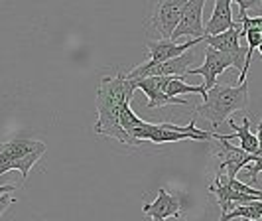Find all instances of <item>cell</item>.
I'll use <instances>...</instances> for the list:
<instances>
[{
  "label": "cell",
  "mask_w": 262,
  "mask_h": 221,
  "mask_svg": "<svg viewBox=\"0 0 262 221\" xmlns=\"http://www.w3.org/2000/svg\"><path fill=\"white\" fill-rule=\"evenodd\" d=\"M134 91H136V83L124 75L101 79L97 91V123H95L97 134L117 138L122 144L138 146V143L120 127V113L126 105H130Z\"/></svg>",
  "instance_id": "6da1fadb"
},
{
  "label": "cell",
  "mask_w": 262,
  "mask_h": 221,
  "mask_svg": "<svg viewBox=\"0 0 262 221\" xmlns=\"http://www.w3.org/2000/svg\"><path fill=\"white\" fill-rule=\"evenodd\" d=\"M249 107V81L231 85H215L205 93L203 103L195 107L197 117L207 118L213 129H219L225 120L233 117L236 111H247Z\"/></svg>",
  "instance_id": "7a4b0ae2"
},
{
  "label": "cell",
  "mask_w": 262,
  "mask_h": 221,
  "mask_svg": "<svg viewBox=\"0 0 262 221\" xmlns=\"http://www.w3.org/2000/svg\"><path fill=\"white\" fill-rule=\"evenodd\" d=\"M128 134L138 144L144 143V140H152V143H180V140H215L217 138L215 130L197 129L195 118H191L187 127H182V130H171L170 123L152 125V123L144 120L140 127L132 129Z\"/></svg>",
  "instance_id": "3957f363"
},
{
  "label": "cell",
  "mask_w": 262,
  "mask_h": 221,
  "mask_svg": "<svg viewBox=\"0 0 262 221\" xmlns=\"http://www.w3.org/2000/svg\"><path fill=\"white\" fill-rule=\"evenodd\" d=\"M185 2L171 0V2H156L150 8V16L146 18V28L154 32L160 39H170L173 30L180 24V18L184 14Z\"/></svg>",
  "instance_id": "277c9868"
},
{
  "label": "cell",
  "mask_w": 262,
  "mask_h": 221,
  "mask_svg": "<svg viewBox=\"0 0 262 221\" xmlns=\"http://www.w3.org/2000/svg\"><path fill=\"white\" fill-rule=\"evenodd\" d=\"M193 62H195V53L185 52L184 55L168 59L164 64L146 62V64L136 65L124 77L132 79V81H140V79L146 77H182V75H185L189 71V65H193Z\"/></svg>",
  "instance_id": "5b68a950"
},
{
  "label": "cell",
  "mask_w": 262,
  "mask_h": 221,
  "mask_svg": "<svg viewBox=\"0 0 262 221\" xmlns=\"http://www.w3.org/2000/svg\"><path fill=\"white\" fill-rule=\"evenodd\" d=\"M203 0H189L185 2L184 14L180 18V24L171 34V42H178L182 38L205 39V26H203Z\"/></svg>",
  "instance_id": "8992f818"
},
{
  "label": "cell",
  "mask_w": 262,
  "mask_h": 221,
  "mask_svg": "<svg viewBox=\"0 0 262 221\" xmlns=\"http://www.w3.org/2000/svg\"><path fill=\"white\" fill-rule=\"evenodd\" d=\"M215 154L221 158V164H219V174H225L227 180H235L236 174L245 166H249L250 162H254L258 156H252V154H247L245 150H241L235 144H229L227 140H217L215 143Z\"/></svg>",
  "instance_id": "52a82bcc"
},
{
  "label": "cell",
  "mask_w": 262,
  "mask_h": 221,
  "mask_svg": "<svg viewBox=\"0 0 262 221\" xmlns=\"http://www.w3.org/2000/svg\"><path fill=\"white\" fill-rule=\"evenodd\" d=\"M238 38H241V26L236 24L235 28L227 30V32L219 34V36H207L203 42L207 44V48H213V50H217V52L229 55V57L233 59V67L243 71V67H245V57H247V48H243V46L238 44Z\"/></svg>",
  "instance_id": "ba28073f"
},
{
  "label": "cell",
  "mask_w": 262,
  "mask_h": 221,
  "mask_svg": "<svg viewBox=\"0 0 262 221\" xmlns=\"http://www.w3.org/2000/svg\"><path fill=\"white\" fill-rule=\"evenodd\" d=\"M229 67H233V59L229 55L217 52L213 48H207L203 65L201 67H189V71L185 75H201V77L205 79L203 89L209 91V89H213L217 85V77L223 73L225 69H229Z\"/></svg>",
  "instance_id": "9c48e42d"
},
{
  "label": "cell",
  "mask_w": 262,
  "mask_h": 221,
  "mask_svg": "<svg viewBox=\"0 0 262 221\" xmlns=\"http://www.w3.org/2000/svg\"><path fill=\"white\" fill-rule=\"evenodd\" d=\"M136 89L144 93L148 97V109H158V107H166V105H189L187 99L182 97H168L166 93V85H168V77H146L140 81H134Z\"/></svg>",
  "instance_id": "30bf717a"
},
{
  "label": "cell",
  "mask_w": 262,
  "mask_h": 221,
  "mask_svg": "<svg viewBox=\"0 0 262 221\" xmlns=\"http://www.w3.org/2000/svg\"><path fill=\"white\" fill-rule=\"evenodd\" d=\"M203 39H185L184 44L180 42H171V39H152L146 44V53H148V62L152 64H164L168 59L180 57L185 52H189L193 46H197Z\"/></svg>",
  "instance_id": "8fae6325"
},
{
  "label": "cell",
  "mask_w": 262,
  "mask_h": 221,
  "mask_svg": "<svg viewBox=\"0 0 262 221\" xmlns=\"http://www.w3.org/2000/svg\"><path fill=\"white\" fill-rule=\"evenodd\" d=\"M142 211L146 215H150L152 221H166L168 217H182L184 208H182V202H180L178 195L164 190V188H160L158 197L152 204H144Z\"/></svg>",
  "instance_id": "7c38bea8"
},
{
  "label": "cell",
  "mask_w": 262,
  "mask_h": 221,
  "mask_svg": "<svg viewBox=\"0 0 262 221\" xmlns=\"http://www.w3.org/2000/svg\"><path fill=\"white\" fill-rule=\"evenodd\" d=\"M38 150H46V144L32 138H14L10 143H0V168L6 166L8 162L20 160Z\"/></svg>",
  "instance_id": "4fadbf2b"
},
{
  "label": "cell",
  "mask_w": 262,
  "mask_h": 221,
  "mask_svg": "<svg viewBox=\"0 0 262 221\" xmlns=\"http://www.w3.org/2000/svg\"><path fill=\"white\" fill-rule=\"evenodd\" d=\"M229 125H231V129H235L236 132L233 134H219L217 132V138L215 140H227V143H231L233 138H238V143H241V150H245L247 154H252V156H258V150H260V144H258V138H256V134H252L250 132V118L245 115L243 117V125L238 127L235 120H233V117L229 118Z\"/></svg>",
  "instance_id": "5bb4252c"
},
{
  "label": "cell",
  "mask_w": 262,
  "mask_h": 221,
  "mask_svg": "<svg viewBox=\"0 0 262 221\" xmlns=\"http://www.w3.org/2000/svg\"><path fill=\"white\" fill-rule=\"evenodd\" d=\"M235 18H233V6L229 0H219L215 2V8L211 14L209 22L205 24V38L207 36H219L227 30L235 28Z\"/></svg>",
  "instance_id": "9a60e30c"
},
{
  "label": "cell",
  "mask_w": 262,
  "mask_h": 221,
  "mask_svg": "<svg viewBox=\"0 0 262 221\" xmlns=\"http://www.w3.org/2000/svg\"><path fill=\"white\" fill-rule=\"evenodd\" d=\"M262 217V199L252 202L247 206H238V208L231 209L227 215H223L219 221H231V219H260Z\"/></svg>",
  "instance_id": "2e32d148"
},
{
  "label": "cell",
  "mask_w": 262,
  "mask_h": 221,
  "mask_svg": "<svg viewBox=\"0 0 262 221\" xmlns=\"http://www.w3.org/2000/svg\"><path fill=\"white\" fill-rule=\"evenodd\" d=\"M166 93L168 97H178V95H189V93H197L201 97H205V89L203 85H189L184 77H168V85H166Z\"/></svg>",
  "instance_id": "e0dca14e"
},
{
  "label": "cell",
  "mask_w": 262,
  "mask_h": 221,
  "mask_svg": "<svg viewBox=\"0 0 262 221\" xmlns=\"http://www.w3.org/2000/svg\"><path fill=\"white\" fill-rule=\"evenodd\" d=\"M43 152H46V150H38V152H32V154H28V156L20 158V160L8 162L6 166H2V168H0V176H2V174H6V172H10V170H18V172L22 174V178L26 180L28 174H30V170H32V166H36V164H38V160L43 156Z\"/></svg>",
  "instance_id": "ac0fdd59"
},
{
  "label": "cell",
  "mask_w": 262,
  "mask_h": 221,
  "mask_svg": "<svg viewBox=\"0 0 262 221\" xmlns=\"http://www.w3.org/2000/svg\"><path fill=\"white\" fill-rule=\"evenodd\" d=\"M144 120L138 117L134 111L130 109V105H126L124 109H122V113H120V127L122 130H126V132H130L132 129H136V127H140Z\"/></svg>",
  "instance_id": "d6986e66"
},
{
  "label": "cell",
  "mask_w": 262,
  "mask_h": 221,
  "mask_svg": "<svg viewBox=\"0 0 262 221\" xmlns=\"http://www.w3.org/2000/svg\"><path fill=\"white\" fill-rule=\"evenodd\" d=\"M12 204H14V197H10V194L0 195V217H2V213H4L6 209L10 208Z\"/></svg>",
  "instance_id": "ffe728a7"
},
{
  "label": "cell",
  "mask_w": 262,
  "mask_h": 221,
  "mask_svg": "<svg viewBox=\"0 0 262 221\" xmlns=\"http://www.w3.org/2000/svg\"><path fill=\"white\" fill-rule=\"evenodd\" d=\"M16 190V186H0V195H4V194H10V192H14Z\"/></svg>",
  "instance_id": "44dd1931"
},
{
  "label": "cell",
  "mask_w": 262,
  "mask_h": 221,
  "mask_svg": "<svg viewBox=\"0 0 262 221\" xmlns=\"http://www.w3.org/2000/svg\"><path fill=\"white\" fill-rule=\"evenodd\" d=\"M256 138H258V144H260V150H258V156L262 154V120L258 125V132H256Z\"/></svg>",
  "instance_id": "7402d4cb"
},
{
  "label": "cell",
  "mask_w": 262,
  "mask_h": 221,
  "mask_svg": "<svg viewBox=\"0 0 262 221\" xmlns=\"http://www.w3.org/2000/svg\"><path fill=\"white\" fill-rule=\"evenodd\" d=\"M256 50H258V53H260V57H262V44L258 46V48H256Z\"/></svg>",
  "instance_id": "603a6c76"
},
{
  "label": "cell",
  "mask_w": 262,
  "mask_h": 221,
  "mask_svg": "<svg viewBox=\"0 0 262 221\" xmlns=\"http://www.w3.org/2000/svg\"><path fill=\"white\" fill-rule=\"evenodd\" d=\"M247 221H262V217H260V219H247Z\"/></svg>",
  "instance_id": "cb8c5ba5"
},
{
  "label": "cell",
  "mask_w": 262,
  "mask_h": 221,
  "mask_svg": "<svg viewBox=\"0 0 262 221\" xmlns=\"http://www.w3.org/2000/svg\"><path fill=\"white\" fill-rule=\"evenodd\" d=\"M260 36H262V28H260Z\"/></svg>",
  "instance_id": "d4e9b609"
}]
</instances>
